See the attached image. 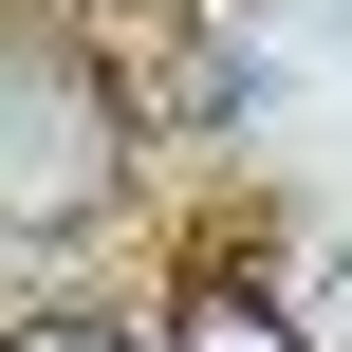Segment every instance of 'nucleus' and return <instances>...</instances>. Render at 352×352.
Listing matches in <instances>:
<instances>
[{
	"instance_id": "1",
	"label": "nucleus",
	"mask_w": 352,
	"mask_h": 352,
	"mask_svg": "<svg viewBox=\"0 0 352 352\" xmlns=\"http://www.w3.org/2000/svg\"><path fill=\"white\" fill-rule=\"evenodd\" d=\"M167 352H316V334H297L278 297H241V278H223V297H186V316H167Z\"/></svg>"
},
{
	"instance_id": "2",
	"label": "nucleus",
	"mask_w": 352,
	"mask_h": 352,
	"mask_svg": "<svg viewBox=\"0 0 352 352\" xmlns=\"http://www.w3.org/2000/svg\"><path fill=\"white\" fill-rule=\"evenodd\" d=\"M19 352H111V334H93V316H37V334H19Z\"/></svg>"
}]
</instances>
